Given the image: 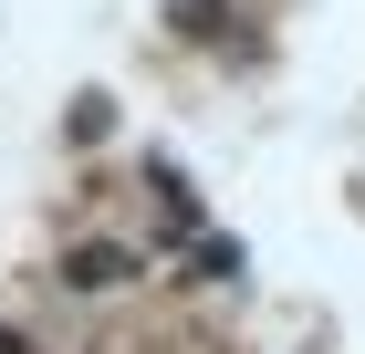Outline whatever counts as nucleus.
Returning <instances> with one entry per match:
<instances>
[{"mask_svg": "<svg viewBox=\"0 0 365 354\" xmlns=\"http://www.w3.org/2000/svg\"><path fill=\"white\" fill-rule=\"evenodd\" d=\"M53 271H63V292H125V281H146V250L136 240H73Z\"/></svg>", "mask_w": 365, "mask_h": 354, "instance_id": "1", "label": "nucleus"}, {"mask_svg": "<svg viewBox=\"0 0 365 354\" xmlns=\"http://www.w3.org/2000/svg\"><path fill=\"white\" fill-rule=\"evenodd\" d=\"M188 250H198V261H188L198 281H240V240H220V229H198Z\"/></svg>", "mask_w": 365, "mask_h": 354, "instance_id": "2", "label": "nucleus"}, {"mask_svg": "<svg viewBox=\"0 0 365 354\" xmlns=\"http://www.w3.org/2000/svg\"><path fill=\"white\" fill-rule=\"evenodd\" d=\"M0 354H31V344H21V323H0Z\"/></svg>", "mask_w": 365, "mask_h": 354, "instance_id": "3", "label": "nucleus"}]
</instances>
